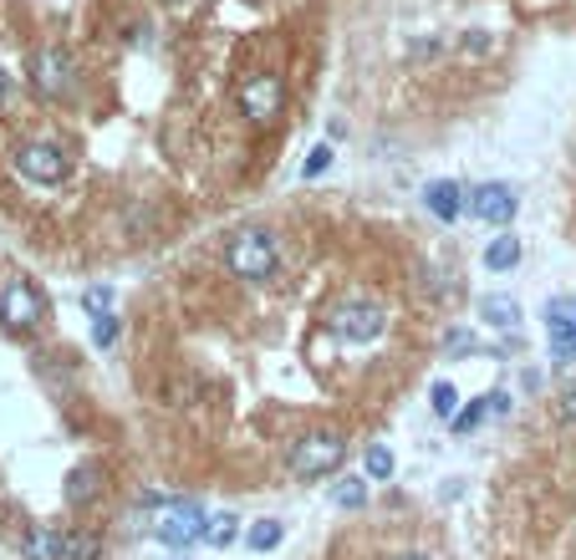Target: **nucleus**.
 <instances>
[{
    "label": "nucleus",
    "mask_w": 576,
    "mask_h": 560,
    "mask_svg": "<svg viewBox=\"0 0 576 560\" xmlns=\"http://www.w3.org/2000/svg\"><path fill=\"white\" fill-rule=\"evenodd\" d=\"M225 265H230V275H235V281H271V275H276V265H281L276 235H271L265 225L235 229V239L225 245Z\"/></svg>",
    "instance_id": "nucleus-1"
},
{
    "label": "nucleus",
    "mask_w": 576,
    "mask_h": 560,
    "mask_svg": "<svg viewBox=\"0 0 576 560\" xmlns=\"http://www.w3.org/2000/svg\"><path fill=\"white\" fill-rule=\"evenodd\" d=\"M26 82L41 102H67V97H77V67L61 47H37L26 61Z\"/></svg>",
    "instance_id": "nucleus-2"
},
{
    "label": "nucleus",
    "mask_w": 576,
    "mask_h": 560,
    "mask_svg": "<svg viewBox=\"0 0 576 560\" xmlns=\"http://www.w3.org/2000/svg\"><path fill=\"white\" fill-rule=\"evenodd\" d=\"M205 530H209V514L194 500H164L154 514V540L168 550H184L194 540H205Z\"/></svg>",
    "instance_id": "nucleus-3"
},
{
    "label": "nucleus",
    "mask_w": 576,
    "mask_h": 560,
    "mask_svg": "<svg viewBox=\"0 0 576 560\" xmlns=\"http://www.w3.org/2000/svg\"><path fill=\"white\" fill-rule=\"evenodd\" d=\"M235 102H241V112L255 122V128H271V122L286 112V82L271 72H251L241 87H235Z\"/></svg>",
    "instance_id": "nucleus-4"
},
{
    "label": "nucleus",
    "mask_w": 576,
    "mask_h": 560,
    "mask_svg": "<svg viewBox=\"0 0 576 560\" xmlns=\"http://www.w3.org/2000/svg\"><path fill=\"white\" fill-rule=\"evenodd\" d=\"M16 174L41 184V189H51V184H61L72 174V158H67L61 144H51V138H31V144L16 148Z\"/></svg>",
    "instance_id": "nucleus-5"
},
{
    "label": "nucleus",
    "mask_w": 576,
    "mask_h": 560,
    "mask_svg": "<svg viewBox=\"0 0 576 560\" xmlns=\"http://www.w3.org/2000/svg\"><path fill=\"white\" fill-rule=\"evenodd\" d=\"M348 459V443L336 433H306V439L291 449V474L296 479H326L332 469H342Z\"/></svg>",
    "instance_id": "nucleus-6"
},
{
    "label": "nucleus",
    "mask_w": 576,
    "mask_h": 560,
    "mask_svg": "<svg viewBox=\"0 0 576 560\" xmlns=\"http://www.w3.org/2000/svg\"><path fill=\"white\" fill-rule=\"evenodd\" d=\"M41 316H47V296H41L31 281L11 275V281L0 286V322L11 326V332H31V326H41Z\"/></svg>",
    "instance_id": "nucleus-7"
},
{
    "label": "nucleus",
    "mask_w": 576,
    "mask_h": 560,
    "mask_svg": "<svg viewBox=\"0 0 576 560\" xmlns=\"http://www.w3.org/2000/svg\"><path fill=\"white\" fill-rule=\"evenodd\" d=\"M332 332L352 346H372L388 332V316H383V306H372V301H342V306L332 311Z\"/></svg>",
    "instance_id": "nucleus-8"
},
{
    "label": "nucleus",
    "mask_w": 576,
    "mask_h": 560,
    "mask_svg": "<svg viewBox=\"0 0 576 560\" xmlns=\"http://www.w3.org/2000/svg\"><path fill=\"white\" fill-rule=\"evenodd\" d=\"M469 215L480 219V225L505 229L520 215V194L510 184H480V189H469Z\"/></svg>",
    "instance_id": "nucleus-9"
},
{
    "label": "nucleus",
    "mask_w": 576,
    "mask_h": 560,
    "mask_svg": "<svg viewBox=\"0 0 576 560\" xmlns=\"http://www.w3.org/2000/svg\"><path fill=\"white\" fill-rule=\"evenodd\" d=\"M423 204H429L433 219H445V225H455L459 215H469V189L459 179H433L429 189H423Z\"/></svg>",
    "instance_id": "nucleus-10"
},
{
    "label": "nucleus",
    "mask_w": 576,
    "mask_h": 560,
    "mask_svg": "<svg viewBox=\"0 0 576 560\" xmlns=\"http://www.w3.org/2000/svg\"><path fill=\"white\" fill-rule=\"evenodd\" d=\"M97 494H102V464L87 459V464H77L72 479H67V500H72V504H92Z\"/></svg>",
    "instance_id": "nucleus-11"
},
{
    "label": "nucleus",
    "mask_w": 576,
    "mask_h": 560,
    "mask_svg": "<svg viewBox=\"0 0 576 560\" xmlns=\"http://www.w3.org/2000/svg\"><path fill=\"white\" fill-rule=\"evenodd\" d=\"M21 556L26 560H67V536H57V530L37 524V530L21 540Z\"/></svg>",
    "instance_id": "nucleus-12"
},
{
    "label": "nucleus",
    "mask_w": 576,
    "mask_h": 560,
    "mask_svg": "<svg viewBox=\"0 0 576 560\" xmlns=\"http://www.w3.org/2000/svg\"><path fill=\"white\" fill-rule=\"evenodd\" d=\"M480 316L495 326V332H516V326L526 322V316H520V301L516 296H500V291L480 301Z\"/></svg>",
    "instance_id": "nucleus-13"
},
{
    "label": "nucleus",
    "mask_w": 576,
    "mask_h": 560,
    "mask_svg": "<svg viewBox=\"0 0 576 560\" xmlns=\"http://www.w3.org/2000/svg\"><path fill=\"white\" fill-rule=\"evenodd\" d=\"M520 265V235L500 229V235L485 245V271H516Z\"/></svg>",
    "instance_id": "nucleus-14"
},
{
    "label": "nucleus",
    "mask_w": 576,
    "mask_h": 560,
    "mask_svg": "<svg viewBox=\"0 0 576 560\" xmlns=\"http://www.w3.org/2000/svg\"><path fill=\"white\" fill-rule=\"evenodd\" d=\"M332 504L336 510H368V474H348L332 484Z\"/></svg>",
    "instance_id": "nucleus-15"
},
{
    "label": "nucleus",
    "mask_w": 576,
    "mask_h": 560,
    "mask_svg": "<svg viewBox=\"0 0 576 560\" xmlns=\"http://www.w3.org/2000/svg\"><path fill=\"white\" fill-rule=\"evenodd\" d=\"M281 536H286V524H281V520H255L251 530H245V546L261 550V556H265V550H276V546H281Z\"/></svg>",
    "instance_id": "nucleus-16"
},
{
    "label": "nucleus",
    "mask_w": 576,
    "mask_h": 560,
    "mask_svg": "<svg viewBox=\"0 0 576 560\" xmlns=\"http://www.w3.org/2000/svg\"><path fill=\"white\" fill-rule=\"evenodd\" d=\"M546 336H551V367H572L576 362V332L572 326H546Z\"/></svg>",
    "instance_id": "nucleus-17"
},
{
    "label": "nucleus",
    "mask_w": 576,
    "mask_h": 560,
    "mask_svg": "<svg viewBox=\"0 0 576 560\" xmlns=\"http://www.w3.org/2000/svg\"><path fill=\"white\" fill-rule=\"evenodd\" d=\"M362 474H368L372 484H383V479H393V449H383V443H372V449L362 453Z\"/></svg>",
    "instance_id": "nucleus-18"
},
{
    "label": "nucleus",
    "mask_w": 576,
    "mask_h": 560,
    "mask_svg": "<svg viewBox=\"0 0 576 560\" xmlns=\"http://www.w3.org/2000/svg\"><path fill=\"white\" fill-rule=\"evenodd\" d=\"M429 403H433V413L449 423V417H459V387H455L449 377H439V382L429 387Z\"/></svg>",
    "instance_id": "nucleus-19"
},
{
    "label": "nucleus",
    "mask_w": 576,
    "mask_h": 560,
    "mask_svg": "<svg viewBox=\"0 0 576 560\" xmlns=\"http://www.w3.org/2000/svg\"><path fill=\"white\" fill-rule=\"evenodd\" d=\"M540 322L546 326H572L576 332V296H551L546 311H540Z\"/></svg>",
    "instance_id": "nucleus-20"
},
{
    "label": "nucleus",
    "mask_w": 576,
    "mask_h": 560,
    "mask_svg": "<svg viewBox=\"0 0 576 560\" xmlns=\"http://www.w3.org/2000/svg\"><path fill=\"white\" fill-rule=\"evenodd\" d=\"M235 536H241V520H235V514H215V520H209V530H205V546L225 550Z\"/></svg>",
    "instance_id": "nucleus-21"
},
{
    "label": "nucleus",
    "mask_w": 576,
    "mask_h": 560,
    "mask_svg": "<svg viewBox=\"0 0 576 560\" xmlns=\"http://www.w3.org/2000/svg\"><path fill=\"white\" fill-rule=\"evenodd\" d=\"M97 556H102V540L92 530H72L67 536V560H97Z\"/></svg>",
    "instance_id": "nucleus-22"
},
{
    "label": "nucleus",
    "mask_w": 576,
    "mask_h": 560,
    "mask_svg": "<svg viewBox=\"0 0 576 560\" xmlns=\"http://www.w3.org/2000/svg\"><path fill=\"white\" fill-rule=\"evenodd\" d=\"M118 336H123V322L113 316V311H102V316H92V346H118Z\"/></svg>",
    "instance_id": "nucleus-23"
},
{
    "label": "nucleus",
    "mask_w": 576,
    "mask_h": 560,
    "mask_svg": "<svg viewBox=\"0 0 576 560\" xmlns=\"http://www.w3.org/2000/svg\"><path fill=\"white\" fill-rule=\"evenodd\" d=\"M332 148H326V144H316L312 148V154H306V164H301V174H306V179H322V174H326V168H332Z\"/></svg>",
    "instance_id": "nucleus-24"
},
{
    "label": "nucleus",
    "mask_w": 576,
    "mask_h": 560,
    "mask_svg": "<svg viewBox=\"0 0 576 560\" xmlns=\"http://www.w3.org/2000/svg\"><path fill=\"white\" fill-rule=\"evenodd\" d=\"M485 413H490V393H485V397H475V403H469L465 413L455 417V433H469V429H475V423H480Z\"/></svg>",
    "instance_id": "nucleus-25"
},
{
    "label": "nucleus",
    "mask_w": 576,
    "mask_h": 560,
    "mask_svg": "<svg viewBox=\"0 0 576 560\" xmlns=\"http://www.w3.org/2000/svg\"><path fill=\"white\" fill-rule=\"evenodd\" d=\"M82 306L92 311V316H102V311L113 306V286H92V291H82Z\"/></svg>",
    "instance_id": "nucleus-26"
},
{
    "label": "nucleus",
    "mask_w": 576,
    "mask_h": 560,
    "mask_svg": "<svg viewBox=\"0 0 576 560\" xmlns=\"http://www.w3.org/2000/svg\"><path fill=\"white\" fill-rule=\"evenodd\" d=\"M445 352H449V357H469V352H480V342H475L469 332H455V336L445 342Z\"/></svg>",
    "instance_id": "nucleus-27"
},
{
    "label": "nucleus",
    "mask_w": 576,
    "mask_h": 560,
    "mask_svg": "<svg viewBox=\"0 0 576 560\" xmlns=\"http://www.w3.org/2000/svg\"><path fill=\"white\" fill-rule=\"evenodd\" d=\"M11 97H16V77L0 67V102H11Z\"/></svg>",
    "instance_id": "nucleus-28"
},
{
    "label": "nucleus",
    "mask_w": 576,
    "mask_h": 560,
    "mask_svg": "<svg viewBox=\"0 0 576 560\" xmlns=\"http://www.w3.org/2000/svg\"><path fill=\"white\" fill-rule=\"evenodd\" d=\"M562 413L576 423V382H572V387H566V397H562Z\"/></svg>",
    "instance_id": "nucleus-29"
},
{
    "label": "nucleus",
    "mask_w": 576,
    "mask_h": 560,
    "mask_svg": "<svg viewBox=\"0 0 576 560\" xmlns=\"http://www.w3.org/2000/svg\"><path fill=\"white\" fill-rule=\"evenodd\" d=\"M393 560H429V556H393Z\"/></svg>",
    "instance_id": "nucleus-30"
}]
</instances>
